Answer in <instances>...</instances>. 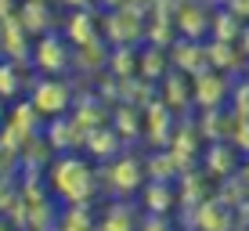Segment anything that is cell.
<instances>
[{
    "label": "cell",
    "mask_w": 249,
    "mask_h": 231,
    "mask_svg": "<svg viewBox=\"0 0 249 231\" xmlns=\"http://www.w3.org/2000/svg\"><path fill=\"white\" fill-rule=\"evenodd\" d=\"M51 184L65 202H87L94 195V170L83 159L65 156V159L51 162Z\"/></svg>",
    "instance_id": "obj_1"
},
{
    "label": "cell",
    "mask_w": 249,
    "mask_h": 231,
    "mask_svg": "<svg viewBox=\"0 0 249 231\" xmlns=\"http://www.w3.org/2000/svg\"><path fill=\"white\" fill-rule=\"evenodd\" d=\"M29 105L47 119L65 116V108L72 105V90L62 80H36L33 83V94H29Z\"/></svg>",
    "instance_id": "obj_2"
},
{
    "label": "cell",
    "mask_w": 249,
    "mask_h": 231,
    "mask_svg": "<svg viewBox=\"0 0 249 231\" xmlns=\"http://www.w3.org/2000/svg\"><path fill=\"white\" fill-rule=\"evenodd\" d=\"M33 65H36L40 72H62L69 65V51H65V40L58 36V33H44V36L36 40V51H33Z\"/></svg>",
    "instance_id": "obj_3"
},
{
    "label": "cell",
    "mask_w": 249,
    "mask_h": 231,
    "mask_svg": "<svg viewBox=\"0 0 249 231\" xmlns=\"http://www.w3.org/2000/svg\"><path fill=\"white\" fill-rule=\"evenodd\" d=\"M228 98V83L220 72H202L192 87V101L202 108H220V101Z\"/></svg>",
    "instance_id": "obj_4"
},
{
    "label": "cell",
    "mask_w": 249,
    "mask_h": 231,
    "mask_svg": "<svg viewBox=\"0 0 249 231\" xmlns=\"http://www.w3.org/2000/svg\"><path fill=\"white\" fill-rule=\"evenodd\" d=\"M108 174H112V188L116 192H134L137 184H141V166H137V159L130 156H123V159H116L112 166H108Z\"/></svg>",
    "instance_id": "obj_5"
},
{
    "label": "cell",
    "mask_w": 249,
    "mask_h": 231,
    "mask_svg": "<svg viewBox=\"0 0 249 231\" xmlns=\"http://www.w3.org/2000/svg\"><path fill=\"white\" fill-rule=\"evenodd\" d=\"M15 18L22 22L25 33H47L51 29V15L44 7V0H29V4H22V11L15 15Z\"/></svg>",
    "instance_id": "obj_6"
},
{
    "label": "cell",
    "mask_w": 249,
    "mask_h": 231,
    "mask_svg": "<svg viewBox=\"0 0 249 231\" xmlns=\"http://www.w3.org/2000/svg\"><path fill=\"white\" fill-rule=\"evenodd\" d=\"M195 228H213V231L231 228V217L217 199H206V202H199V210H195Z\"/></svg>",
    "instance_id": "obj_7"
},
{
    "label": "cell",
    "mask_w": 249,
    "mask_h": 231,
    "mask_svg": "<svg viewBox=\"0 0 249 231\" xmlns=\"http://www.w3.org/2000/svg\"><path fill=\"white\" fill-rule=\"evenodd\" d=\"M58 228L65 231H83V228H94V213L87 202H69L65 213H58Z\"/></svg>",
    "instance_id": "obj_8"
},
{
    "label": "cell",
    "mask_w": 249,
    "mask_h": 231,
    "mask_svg": "<svg viewBox=\"0 0 249 231\" xmlns=\"http://www.w3.org/2000/svg\"><path fill=\"white\" fill-rule=\"evenodd\" d=\"M210 15L202 11V7H195V4H188V7H181V15H177V22H181V33L188 40H195V36H202V29H210Z\"/></svg>",
    "instance_id": "obj_9"
},
{
    "label": "cell",
    "mask_w": 249,
    "mask_h": 231,
    "mask_svg": "<svg viewBox=\"0 0 249 231\" xmlns=\"http://www.w3.org/2000/svg\"><path fill=\"white\" fill-rule=\"evenodd\" d=\"M144 206H148L152 213H166L170 206H174V195H170V181H156V177H152V184L144 188Z\"/></svg>",
    "instance_id": "obj_10"
},
{
    "label": "cell",
    "mask_w": 249,
    "mask_h": 231,
    "mask_svg": "<svg viewBox=\"0 0 249 231\" xmlns=\"http://www.w3.org/2000/svg\"><path fill=\"white\" fill-rule=\"evenodd\" d=\"M231 162H235V152L228 148V144H210V152H206V170L217 177H228L231 174Z\"/></svg>",
    "instance_id": "obj_11"
},
{
    "label": "cell",
    "mask_w": 249,
    "mask_h": 231,
    "mask_svg": "<svg viewBox=\"0 0 249 231\" xmlns=\"http://www.w3.org/2000/svg\"><path fill=\"white\" fill-rule=\"evenodd\" d=\"M22 90V72H18V62H0V101L15 98V94Z\"/></svg>",
    "instance_id": "obj_12"
},
{
    "label": "cell",
    "mask_w": 249,
    "mask_h": 231,
    "mask_svg": "<svg viewBox=\"0 0 249 231\" xmlns=\"http://www.w3.org/2000/svg\"><path fill=\"white\" fill-rule=\"evenodd\" d=\"M101 228H108V231H126V228H134V213L123 210V206H116L112 213H105V217H101Z\"/></svg>",
    "instance_id": "obj_13"
},
{
    "label": "cell",
    "mask_w": 249,
    "mask_h": 231,
    "mask_svg": "<svg viewBox=\"0 0 249 231\" xmlns=\"http://www.w3.org/2000/svg\"><path fill=\"white\" fill-rule=\"evenodd\" d=\"M87 138H90V141H87V148H90V152H98V156H108V152H116V148H119V141H116L108 130H98V134L90 130Z\"/></svg>",
    "instance_id": "obj_14"
},
{
    "label": "cell",
    "mask_w": 249,
    "mask_h": 231,
    "mask_svg": "<svg viewBox=\"0 0 249 231\" xmlns=\"http://www.w3.org/2000/svg\"><path fill=\"white\" fill-rule=\"evenodd\" d=\"M137 72H144V76L152 72V76H156V80H159V76L166 72V58H162L159 51H152V54H144L141 62H137Z\"/></svg>",
    "instance_id": "obj_15"
},
{
    "label": "cell",
    "mask_w": 249,
    "mask_h": 231,
    "mask_svg": "<svg viewBox=\"0 0 249 231\" xmlns=\"http://www.w3.org/2000/svg\"><path fill=\"white\" fill-rule=\"evenodd\" d=\"M87 22H90V15L87 11H80V15H76V18H72V25H69V40H76V44H90V33H87Z\"/></svg>",
    "instance_id": "obj_16"
},
{
    "label": "cell",
    "mask_w": 249,
    "mask_h": 231,
    "mask_svg": "<svg viewBox=\"0 0 249 231\" xmlns=\"http://www.w3.org/2000/svg\"><path fill=\"white\" fill-rule=\"evenodd\" d=\"M235 116L249 119V83H242V87L235 90Z\"/></svg>",
    "instance_id": "obj_17"
},
{
    "label": "cell",
    "mask_w": 249,
    "mask_h": 231,
    "mask_svg": "<svg viewBox=\"0 0 249 231\" xmlns=\"http://www.w3.org/2000/svg\"><path fill=\"white\" fill-rule=\"evenodd\" d=\"M231 141H235L238 148H242L246 156H249V119H238V126H235V138H231Z\"/></svg>",
    "instance_id": "obj_18"
},
{
    "label": "cell",
    "mask_w": 249,
    "mask_h": 231,
    "mask_svg": "<svg viewBox=\"0 0 249 231\" xmlns=\"http://www.w3.org/2000/svg\"><path fill=\"white\" fill-rule=\"evenodd\" d=\"M11 162H18V152L0 141V177H4V170H11Z\"/></svg>",
    "instance_id": "obj_19"
},
{
    "label": "cell",
    "mask_w": 249,
    "mask_h": 231,
    "mask_svg": "<svg viewBox=\"0 0 249 231\" xmlns=\"http://www.w3.org/2000/svg\"><path fill=\"white\" fill-rule=\"evenodd\" d=\"M15 202V195H11V188H7V181L0 177V213H7V206Z\"/></svg>",
    "instance_id": "obj_20"
},
{
    "label": "cell",
    "mask_w": 249,
    "mask_h": 231,
    "mask_svg": "<svg viewBox=\"0 0 249 231\" xmlns=\"http://www.w3.org/2000/svg\"><path fill=\"white\" fill-rule=\"evenodd\" d=\"M0 105H4V101H0ZM0 123H4V108H0Z\"/></svg>",
    "instance_id": "obj_21"
}]
</instances>
